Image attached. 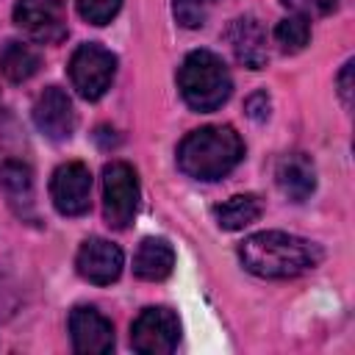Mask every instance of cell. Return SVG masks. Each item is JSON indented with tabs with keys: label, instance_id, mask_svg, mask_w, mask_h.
I'll list each match as a JSON object with an SVG mask.
<instances>
[{
	"label": "cell",
	"instance_id": "1",
	"mask_svg": "<svg viewBox=\"0 0 355 355\" xmlns=\"http://www.w3.org/2000/svg\"><path fill=\"white\" fill-rule=\"evenodd\" d=\"M239 258L247 272L266 277V280H286L311 272L322 261L319 244L283 233V230H263L241 241Z\"/></svg>",
	"mask_w": 355,
	"mask_h": 355
},
{
	"label": "cell",
	"instance_id": "2",
	"mask_svg": "<svg viewBox=\"0 0 355 355\" xmlns=\"http://www.w3.org/2000/svg\"><path fill=\"white\" fill-rule=\"evenodd\" d=\"M244 144L227 125H208L191 130L178 147V166L194 180H219L239 166Z\"/></svg>",
	"mask_w": 355,
	"mask_h": 355
},
{
	"label": "cell",
	"instance_id": "3",
	"mask_svg": "<svg viewBox=\"0 0 355 355\" xmlns=\"http://www.w3.org/2000/svg\"><path fill=\"white\" fill-rule=\"evenodd\" d=\"M178 86L189 108L194 111H216L233 89L230 72L225 61L211 50H194L183 58L178 72Z\"/></svg>",
	"mask_w": 355,
	"mask_h": 355
},
{
	"label": "cell",
	"instance_id": "4",
	"mask_svg": "<svg viewBox=\"0 0 355 355\" xmlns=\"http://www.w3.org/2000/svg\"><path fill=\"white\" fill-rule=\"evenodd\" d=\"M116 75V55L103 44H80L69 58V80L83 100H100Z\"/></svg>",
	"mask_w": 355,
	"mask_h": 355
},
{
	"label": "cell",
	"instance_id": "5",
	"mask_svg": "<svg viewBox=\"0 0 355 355\" xmlns=\"http://www.w3.org/2000/svg\"><path fill=\"white\" fill-rule=\"evenodd\" d=\"M139 208V178L130 164L111 161L103 169V214L116 230L130 227Z\"/></svg>",
	"mask_w": 355,
	"mask_h": 355
},
{
	"label": "cell",
	"instance_id": "6",
	"mask_svg": "<svg viewBox=\"0 0 355 355\" xmlns=\"http://www.w3.org/2000/svg\"><path fill=\"white\" fill-rule=\"evenodd\" d=\"M180 341V322L169 308H144L130 324V347L141 355H169Z\"/></svg>",
	"mask_w": 355,
	"mask_h": 355
},
{
	"label": "cell",
	"instance_id": "7",
	"mask_svg": "<svg viewBox=\"0 0 355 355\" xmlns=\"http://www.w3.org/2000/svg\"><path fill=\"white\" fill-rule=\"evenodd\" d=\"M14 22L42 44H55L67 36V8L61 0H17Z\"/></svg>",
	"mask_w": 355,
	"mask_h": 355
},
{
	"label": "cell",
	"instance_id": "8",
	"mask_svg": "<svg viewBox=\"0 0 355 355\" xmlns=\"http://www.w3.org/2000/svg\"><path fill=\"white\" fill-rule=\"evenodd\" d=\"M50 197L58 214L64 216H80L89 211L92 202V172L80 161H67L53 172L50 180Z\"/></svg>",
	"mask_w": 355,
	"mask_h": 355
},
{
	"label": "cell",
	"instance_id": "9",
	"mask_svg": "<svg viewBox=\"0 0 355 355\" xmlns=\"http://www.w3.org/2000/svg\"><path fill=\"white\" fill-rule=\"evenodd\" d=\"M69 338L80 355H105L114 349V327L92 305H78L69 313Z\"/></svg>",
	"mask_w": 355,
	"mask_h": 355
},
{
	"label": "cell",
	"instance_id": "10",
	"mask_svg": "<svg viewBox=\"0 0 355 355\" xmlns=\"http://www.w3.org/2000/svg\"><path fill=\"white\" fill-rule=\"evenodd\" d=\"M78 275L94 286H108L122 275L125 255L108 239H86L75 258Z\"/></svg>",
	"mask_w": 355,
	"mask_h": 355
},
{
	"label": "cell",
	"instance_id": "11",
	"mask_svg": "<svg viewBox=\"0 0 355 355\" xmlns=\"http://www.w3.org/2000/svg\"><path fill=\"white\" fill-rule=\"evenodd\" d=\"M33 122L53 141L69 139L75 130V108L69 94L58 86H47L33 103Z\"/></svg>",
	"mask_w": 355,
	"mask_h": 355
},
{
	"label": "cell",
	"instance_id": "12",
	"mask_svg": "<svg viewBox=\"0 0 355 355\" xmlns=\"http://www.w3.org/2000/svg\"><path fill=\"white\" fill-rule=\"evenodd\" d=\"M227 42L233 47V55L247 69H263L269 61L266 47V31L255 17H239L227 28Z\"/></svg>",
	"mask_w": 355,
	"mask_h": 355
},
{
	"label": "cell",
	"instance_id": "13",
	"mask_svg": "<svg viewBox=\"0 0 355 355\" xmlns=\"http://www.w3.org/2000/svg\"><path fill=\"white\" fill-rule=\"evenodd\" d=\"M275 180L277 189L291 200V202H302L313 194L316 189V169L313 161L305 153H288L277 161L275 166Z\"/></svg>",
	"mask_w": 355,
	"mask_h": 355
},
{
	"label": "cell",
	"instance_id": "14",
	"mask_svg": "<svg viewBox=\"0 0 355 355\" xmlns=\"http://www.w3.org/2000/svg\"><path fill=\"white\" fill-rule=\"evenodd\" d=\"M175 250L166 239H144L133 255V272L141 280H164L172 275Z\"/></svg>",
	"mask_w": 355,
	"mask_h": 355
},
{
	"label": "cell",
	"instance_id": "15",
	"mask_svg": "<svg viewBox=\"0 0 355 355\" xmlns=\"http://www.w3.org/2000/svg\"><path fill=\"white\" fill-rule=\"evenodd\" d=\"M42 64V55L36 47L25 44V42H6L3 50H0V75L11 83H22L28 78L36 75Z\"/></svg>",
	"mask_w": 355,
	"mask_h": 355
},
{
	"label": "cell",
	"instance_id": "16",
	"mask_svg": "<svg viewBox=\"0 0 355 355\" xmlns=\"http://www.w3.org/2000/svg\"><path fill=\"white\" fill-rule=\"evenodd\" d=\"M0 186L8 197V202L14 208L19 205H31L33 200V172L28 166V161L22 158H3L0 161Z\"/></svg>",
	"mask_w": 355,
	"mask_h": 355
},
{
	"label": "cell",
	"instance_id": "17",
	"mask_svg": "<svg viewBox=\"0 0 355 355\" xmlns=\"http://www.w3.org/2000/svg\"><path fill=\"white\" fill-rule=\"evenodd\" d=\"M263 205L255 194H236L214 208V219L222 230H241L261 216Z\"/></svg>",
	"mask_w": 355,
	"mask_h": 355
},
{
	"label": "cell",
	"instance_id": "18",
	"mask_svg": "<svg viewBox=\"0 0 355 355\" xmlns=\"http://www.w3.org/2000/svg\"><path fill=\"white\" fill-rule=\"evenodd\" d=\"M308 22L311 19H305L300 14H291V17H286V19L277 22L275 42L280 44L283 53H300V50H305V44L311 42V25Z\"/></svg>",
	"mask_w": 355,
	"mask_h": 355
},
{
	"label": "cell",
	"instance_id": "19",
	"mask_svg": "<svg viewBox=\"0 0 355 355\" xmlns=\"http://www.w3.org/2000/svg\"><path fill=\"white\" fill-rule=\"evenodd\" d=\"M122 0H78V14L92 25H105L116 17Z\"/></svg>",
	"mask_w": 355,
	"mask_h": 355
},
{
	"label": "cell",
	"instance_id": "20",
	"mask_svg": "<svg viewBox=\"0 0 355 355\" xmlns=\"http://www.w3.org/2000/svg\"><path fill=\"white\" fill-rule=\"evenodd\" d=\"M214 0H175V19L183 25V28H200L205 25V17H208V8H211Z\"/></svg>",
	"mask_w": 355,
	"mask_h": 355
},
{
	"label": "cell",
	"instance_id": "21",
	"mask_svg": "<svg viewBox=\"0 0 355 355\" xmlns=\"http://www.w3.org/2000/svg\"><path fill=\"white\" fill-rule=\"evenodd\" d=\"M288 11L311 19V17H327L330 11L338 8V0H280Z\"/></svg>",
	"mask_w": 355,
	"mask_h": 355
},
{
	"label": "cell",
	"instance_id": "22",
	"mask_svg": "<svg viewBox=\"0 0 355 355\" xmlns=\"http://www.w3.org/2000/svg\"><path fill=\"white\" fill-rule=\"evenodd\" d=\"M247 114L252 119H266L269 116V97H266V92H255L247 100Z\"/></svg>",
	"mask_w": 355,
	"mask_h": 355
},
{
	"label": "cell",
	"instance_id": "23",
	"mask_svg": "<svg viewBox=\"0 0 355 355\" xmlns=\"http://www.w3.org/2000/svg\"><path fill=\"white\" fill-rule=\"evenodd\" d=\"M352 69H355V64H352V61H347V64H344V69L338 72V94H341L344 105H349V103H352Z\"/></svg>",
	"mask_w": 355,
	"mask_h": 355
}]
</instances>
